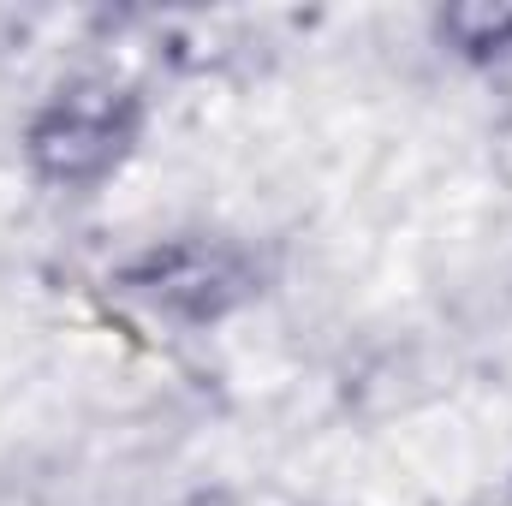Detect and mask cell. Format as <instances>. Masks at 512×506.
<instances>
[{
	"instance_id": "cell-1",
	"label": "cell",
	"mask_w": 512,
	"mask_h": 506,
	"mask_svg": "<svg viewBox=\"0 0 512 506\" xmlns=\"http://www.w3.org/2000/svg\"><path fill=\"white\" fill-rule=\"evenodd\" d=\"M137 108L114 90H72L60 102H48V114L30 126V155L48 179L60 185H84L102 179L120 155H126Z\"/></svg>"
}]
</instances>
